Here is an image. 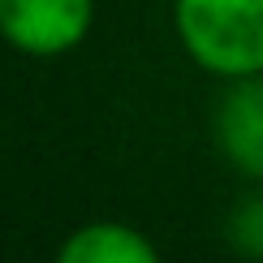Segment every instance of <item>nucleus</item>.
I'll use <instances>...</instances> for the list:
<instances>
[{
    "mask_svg": "<svg viewBox=\"0 0 263 263\" xmlns=\"http://www.w3.org/2000/svg\"><path fill=\"white\" fill-rule=\"evenodd\" d=\"M229 242L250 259H263V199H246L229 216Z\"/></svg>",
    "mask_w": 263,
    "mask_h": 263,
    "instance_id": "nucleus-5",
    "label": "nucleus"
},
{
    "mask_svg": "<svg viewBox=\"0 0 263 263\" xmlns=\"http://www.w3.org/2000/svg\"><path fill=\"white\" fill-rule=\"evenodd\" d=\"M57 263H160V250L134 224L91 220L61 242Z\"/></svg>",
    "mask_w": 263,
    "mask_h": 263,
    "instance_id": "nucleus-4",
    "label": "nucleus"
},
{
    "mask_svg": "<svg viewBox=\"0 0 263 263\" xmlns=\"http://www.w3.org/2000/svg\"><path fill=\"white\" fill-rule=\"evenodd\" d=\"M95 0H0V39L26 57H65L86 39Z\"/></svg>",
    "mask_w": 263,
    "mask_h": 263,
    "instance_id": "nucleus-2",
    "label": "nucleus"
},
{
    "mask_svg": "<svg viewBox=\"0 0 263 263\" xmlns=\"http://www.w3.org/2000/svg\"><path fill=\"white\" fill-rule=\"evenodd\" d=\"M177 39L216 78L263 73V0H173Z\"/></svg>",
    "mask_w": 263,
    "mask_h": 263,
    "instance_id": "nucleus-1",
    "label": "nucleus"
},
{
    "mask_svg": "<svg viewBox=\"0 0 263 263\" xmlns=\"http://www.w3.org/2000/svg\"><path fill=\"white\" fill-rule=\"evenodd\" d=\"M216 142L237 173L263 181V73L233 78L216 108Z\"/></svg>",
    "mask_w": 263,
    "mask_h": 263,
    "instance_id": "nucleus-3",
    "label": "nucleus"
}]
</instances>
